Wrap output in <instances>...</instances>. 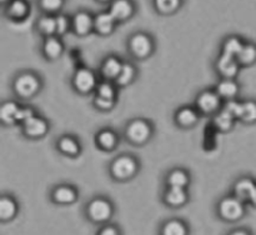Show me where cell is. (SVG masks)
I'll use <instances>...</instances> for the list:
<instances>
[{
  "instance_id": "cell-1",
  "label": "cell",
  "mask_w": 256,
  "mask_h": 235,
  "mask_svg": "<svg viewBox=\"0 0 256 235\" xmlns=\"http://www.w3.org/2000/svg\"><path fill=\"white\" fill-rule=\"evenodd\" d=\"M12 92L19 102L35 99L44 89V78L32 69L19 70L12 79Z\"/></svg>"
},
{
  "instance_id": "cell-2",
  "label": "cell",
  "mask_w": 256,
  "mask_h": 235,
  "mask_svg": "<svg viewBox=\"0 0 256 235\" xmlns=\"http://www.w3.org/2000/svg\"><path fill=\"white\" fill-rule=\"evenodd\" d=\"M106 172L112 182L126 184L140 174L142 160L132 152H120L110 160Z\"/></svg>"
},
{
  "instance_id": "cell-3",
  "label": "cell",
  "mask_w": 256,
  "mask_h": 235,
  "mask_svg": "<svg viewBox=\"0 0 256 235\" xmlns=\"http://www.w3.org/2000/svg\"><path fill=\"white\" fill-rule=\"evenodd\" d=\"M82 212L90 224L100 226L112 222L116 214V205L108 195L96 194L88 199L82 208Z\"/></svg>"
},
{
  "instance_id": "cell-4",
  "label": "cell",
  "mask_w": 256,
  "mask_h": 235,
  "mask_svg": "<svg viewBox=\"0 0 256 235\" xmlns=\"http://www.w3.org/2000/svg\"><path fill=\"white\" fill-rule=\"evenodd\" d=\"M155 124L152 119L138 116L129 119L122 129V138L128 144L142 148L149 144L155 136Z\"/></svg>"
},
{
  "instance_id": "cell-5",
  "label": "cell",
  "mask_w": 256,
  "mask_h": 235,
  "mask_svg": "<svg viewBox=\"0 0 256 235\" xmlns=\"http://www.w3.org/2000/svg\"><path fill=\"white\" fill-rule=\"evenodd\" d=\"M156 39L146 30H135L126 38V52L135 62H148L156 52Z\"/></svg>"
},
{
  "instance_id": "cell-6",
  "label": "cell",
  "mask_w": 256,
  "mask_h": 235,
  "mask_svg": "<svg viewBox=\"0 0 256 235\" xmlns=\"http://www.w3.org/2000/svg\"><path fill=\"white\" fill-rule=\"evenodd\" d=\"M248 204L232 192L222 195L215 202V216L225 224H236L248 215Z\"/></svg>"
},
{
  "instance_id": "cell-7",
  "label": "cell",
  "mask_w": 256,
  "mask_h": 235,
  "mask_svg": "<svg viewBox=\"0 0 256 235\" xmlns=\"http://www.w3.org/2000/svg\"><path fill=\"white\" fill-rule=\"evenodd\" d=\"M100 76L96 72L86 66H80L74 70L70 78L72 89L80 96L94 95L98 85L100 82Z\"/></svg>"
},
{
  "instance_id": "cell-8",
  "label": "cell",
  "mask_w": 256,
  "mask_h": 235,
  "mask_svg": "<svg viewBox=\"0 0 256 235\" xmlns=\"http://www.w3.org/2000/svg\"><path fill=\"white\" fill-rule=\"evenodd\" d=\"M48 198L49 202L56 206H70L79 202L80 190L72 182H62L50 188Z\"/></svg>"
},
{
  "instance_id": "cell-9",
  "label": "cell",
  "mask_w": 256,
  "mask_h": 235,
  "mask_svg": "<svg viewBox=\"0 0 256 235\" xmlns=\"http://www.w3.org/2000/svg\"><path fill=\"white\" fill-rule=\"evenodd\" d=\"M194 105L198 108L202 116L212 118L224 108L225 102L212 86L200 90L195 96Z\"/></svg>"
},
{
  "instance_id": "cell-10",
  "label": "cell",
  "mask_w": 256,
  "mask_h": 235,
  "mask_svg": "<svg viewBox=\"0 0 256 235\" xmlns=\"http://www.w3.org/2000/svg\"><path fill=\"white\" fill-rule=\"evenodd\" d=\"M19 128L20 132L25 139L38 142V140L44 139L49 134L52 129V122H49V119L38 112L36 115L22 122Z\"/></svg>"
},
{
  "instance_id": "cell-11",
  "label": "cell",
  "mask_w": 256,
  "mask_h": 235,
  "mask_svg": "<svg viewBox=\"0 0 256 235\" xmlns=\"http://www.w3.org/2000/svg\"><path fill=\"white\" fill-rule=\"evenodd\" d=\"M202 115L195 105L185 104L178 108L172 115L175 126L180 130H192L200 124Z\"/></svg>"
},
{
  "instance_id": "cell-12",
  "label": "cell",
  "mask_w": 256,
  "mask_h": 235,
  "mask_svg": "<svg viewBox=\"0 0 256 235\" xmlns=\"http://www.w3.org/2000/svg\"><path fill=\"white\" fill-rule=\"evenodd\" d=\"M55 149L62 156L69 158V159H78L82 154L84 146L78 135L64 132L55 139Z\"/></svg>"
},
{
  "instance_id": "cell-13",
  "label": "cell",
  "mask_w": 256,
  "mask_h": 235,
  "mask_svg": "<svg viewBox=\"0 0 256 235\" xmlns=\"http://www.w3.org/2000/svg\"><path fill=\"white\" fill-rule=\"evenodd\" d=\"M160 200L168 209L179 210L192 202V194H190V189H185V188L165 186Z\"/></svg>"
},
{
  "instance_id": "cell-14",
  "label": "cell",
  "mask_w": 256,
  "mask_h": 235,
  "mask_svg": "<svg viewBox=\"0 0 256 235\" xmlns=\"http://www.w3.org/2000/svg\"><path fill=\"white\" fill-rule=\"evenodd\" d=\"M124 139L116 129L112 126L100 128L94 135L95 146L102 152H114Z\"/></svg>"
},
{
  "instance_id": "cell-15",
  "label": "cell",
  "mask_w": 256,
  "mask_h": 235,
  "mask_svg": "<svg viewBox=\"0 0 256 235\" xmlns=\"http://www.w3.org/2000/svg\"><path fill=\"white\" fill-rule=\"evenodd\" d=\"M242 69V65L235 56L219 52L214 60V70L219 79H238Z\"/></svg>"
},
{
  "instance_id": "cell-16",
  "label": "cell",
  "mask_w": 256,
  "mask_h": 235,
  "mask_svg": "<svg viewBox=\"0 0 256 235\" xmlns=\"http://www.w3.org/2000/svg\"><path fill=\"white\" fill-rule=\"evenodd\" d=\"M94 18L88 9H79L72 15V34L78 38H86L94 34Z\"/></svg>"
},
{
  "instance_id": "cell-17",
  "label": "cell",
  "mask_w": 256,
  "mask_h": 235,
  "mask_svg": "<svg viewBox=\"0 0 256 235\" xmlns=\"http://www.w3.org/2000/svg\"><path fill=\"white\" fill-rule=\"evenodd\" d=\"M32 10V8L29 0H12L6 6L2 8V15L9 22L20 24L29 19Z\"/></svg>"
},
{
  "instance_id": "cell-18",
  "label": "cell",
  "mask_w": 256,
  "mask_h": 235,
  "mask_svg": "<svg viewBox=\"0 0 256 235\" xmlns=\"http://www.w3.org/2000/svg\"><path fill=\"white\" fill-rule=\"evenodd\" d=\"M22 204L12 192H2L0 195V222L9 224L19 216Z\"/></svg>"
},
{
  "instance_id": "cell-19",
  "label": "cell",
  "mask_w": 256,
  "mask_h": 235,
  "mask_svg": "<svg viewBox=\"0 0 256 235\" xmlns=\"http://www.w3.org/2000/svg\"><path fill=\"white\" fill-rule=\"evenodd\" d=\"M65 52V44L62 38L58 35L42 38L40 42V54L46 62H58L62 58Z\"/></svg>"
},
{
  "instance_id": "cell-20",
  "label": "cell",
  "mask_w": 256,
  "mask_h": 235,
  "mask_svg": "<svg viewBox=\"0 0 256 235\" xmlns=\"http://www.w3.org/2000/svg\"><path fill=\"white\" fill-rule=\"evenodd\" d=\"M108 10L120 25L130 22L136 15L138 4L135 0H114Z\"/></svg>"
},
{
  "instance_id": "cell-21",
  "label": "cell",
  "mask_w": 256,
  "mask_h": 235,
  "mask_svg": "<svg viewBox=\"0 0 256 235\" xmlns=\"http://www.w3.org/2000/svg\"><path fill=\"white\" fill-rule=\"evenodd\" d=\"M190 222L184 218H168L159 222L156 235H192Z\"/></svg>"
},
{
  "instance_id": "cell-22",
  "label": "cell",
  "mask_w": 256,
  "mask_h": 235,
  "mask_svg": "<svg viewBox=\"0 0 256 235\" xmlns=\"http://www.w3.org/2000/svg\"><path fill=\"white\" fill-rule=\"evenodd\" d=\"M122 64H124V59L116 54H108L106 56L102 58V60L99 64V74L102 80H109V82H115L118 75L120 74Z\"/></svg>"
},
{
  "instance_id": "cell-23",
  "label": "cell",
  "mask_w": 256,
  "mask_h": 235,
  "mask_svg": "<svg viewBox=\"0 0 256 235\" xmlns=\"http://www.w3.org/2000/svg\"><path fill=\"white\" fill-rule=\"evenodd\" d=\"M192 182V174L188 168L174 166L166 172L164 176L165 186L185 188L190 189Z\"/></svg>"
},
{
  "instance_id": "cell-24",
  "label": "cell",
  "mask_w": 256,
  "mask_h": 235,
  "mask_svg": "<svg viewBox=\"0 0 256 235\" xmlns=\"http://www.w3.org/2000/svg\"><path fill=\"white\" fill-rule=\"evenodd\" d=\"M119 26L116 20L114 19L109 10H102L96 12L94 18V34L98 36L108 38L112 35Z\"/></svg>"
},
{
  "instance_id": "cell-25",
  "label": "cell",
  "mask_w": 256,
  "mask_h": 235,
  "mask_svg": "<svg viewBox=\"0 0 256 235\" xmlns=\"http://www.w3.org/2000/svg\"><path fill=\"white\" fill-rule=\"evenodd\" d=\"M19 100H4L0 104V122L4 126H19V112L22 108Z\"/></svg>"
},
{
  "instance_id": "cell-26",
  "label": "cell",
  "mask_w": 256,
  "mask_h": 235,
  "mask_svg": "<svg viewBox=\"0 0 256 235\" xmlns=\"http://www.w3.org/2000/svg\"><path fill=\"white\" fill-rule=\"evenodd\" d=\"M256 186V179H254L250 175H242V176L236 178L234 182L230 186V192L232 195H235L239 199L244 200L249 204L250 196H252V192H254Z\"/></svg>"
},
{
  "instance_id": "cell-27",
  "label": "cell",
  "mask_w": 256,
  "mask_h": 235,
  "mask_svg": "<svg viewBox=\"0 0 256 235\" xmlns=\"http://www.w3.org/2000/svg\"><path fill=\"white\" fill-rule=\"evenodd\" d=\"M214 89L226 102L230 100L239 99L242 86L238 79H219V82L214 85Z\"/></svg>"
},
{
  "instance_id": "cell-28",
  "label": "cell",
  "mask_w": 256,
  "mask_h": 235,
  "mask_svg": "<svg viewBox=\"0 0 256 235\" xmlns=\"http://www.w3.org/2000/svg\"><path fill=\"white\" fill-rule=\"evenodd\" d=\"M138 78H139V69H138L136 64L132 60H124V64L120 70V74L115 80V84L120 88V90L125 89L134 84Z\"/></svg>"
},
{
  "instance_id": "cell-29",
  "label": "cell",
  "mask_w": 256,
  "mask_h": 235,
  "mask_svg": "<svg viewBox=\"0 0 256 235\" xmlns=\"http://www.w3.org/2000/svg\"><path fill=\"white\" fill-rule=\"evenodd\" d=\"M210 119H212V124L214 126V129L218 132H222V134H226V132H232L234 129L235 124L238 122L236 118L229 110L225 109V108H222L218 114H215Z\"/></svg>"
},
{
  "instance_id": "cell-30",
  "label": "cell",
  "mask_w": 256,
  "mask_h": 235,
  "mask_svg": "<svg viewBox=\"0 0 256 235\" xmlns=\"http://www.w3.org/2000/svg\"><path fill=\"white\" fill-rule=\"evenodd\" d=\"M154 12L160 16H172L182 12L185 0H152Z\"/></svg>"
},
{
  "instance_id": "cell-31",
  "label": "cell",
  "mask_w": 256,
  "mask_h": 235,
  "mask_svg": "<svg viewBox=\"0 0 256 235\" xmlns=\"http://www.w3.org/2000/svg\"><path fill=\"white\" fill-rule=\"evenodd\" d=\"M34 29L40 38H48L56 35V20L55 15L39 14L34 22Z\"/></svg>"
},
{
  "instance_id": "cell-32",
  "label": "cell",
  "mask_w": 256,
  "mask_h": 235,
  "mask_svg": "<svg viewBox=\"0 0 256 235\" xmlns=\"http://www.w3.org/2000/svg\"><path fill=\"white\" fill-rule=\"evenodd\" d=\"M245 42H246V40L238 34L226 35L225 38H222V42H220V46H219L220 52H219L236 58L238 55H239V52H242Z\"/></svg>"
},
{
  "instance_id": "cell-33",
  "label": "cell",
  "mask_w": 256,
  "mask_h": 235,
  "mask_svg": "<svg viewBox=\"0 0 256 235\" xmlns=\"http://www.w3.org/2000/svg\"><path fill=\"white\" fill-rule=\"evenodd\" d=\"M242 68H249L256 64V42L252 40H246L242 52L236 56Z\"/></svg>"
},
{
  "instance_id": "cell-34",
  "label": "cell",
  "mask_w": 256,
  "mask_h": 235,
  "mask_svg": "<svg viewBox=\"0 0 256 235\" xmlns=\"http://www.w3.org/2000/svg\"><path fill=\"white\" fill-rule=\"evenodd\" d=\"M239 122L245 125L256 124V100H242V106L239 112Z\"/></svg>"
},
{
  "instance_id": "cell-35",
  "label": "cell",
  "mask_w": 256,
  "mask_h": 235,
  "mask_svg": "<svg viewBox=\"0 0 256 235\" xmlns=\"http://www.w3.org/2000/svg\"><path fill=\"white\" fill-rule=\"evenodd\" d=\"M120 88L115 84V82H109V80H100L99 85H98L95 94L100 98L109 100H119Z\"/></svg>"
},
{
  "instance_id": "cell-36",
  "label": "cell",
  "mask_w": 256,
  "mask_h": 235,
  "mask_svg": "<svg viewBox=\"0 0 256 235\" xmlns=\"http://www.w3.org/2000/svg\"><path fill=\"white\" fill-rule=\"evenodd\" d=\"M66 0H36V8L40 14L58 15L62 12Z\"/></svg>"
},
{
  "instance_id": "cell-37",
  "label": "cell",
  "mask_w": 256,
  "mask_h": 235,
  "mask_svg": "<svg viewBox=\"0 0 256 235\" xmlns=\"http://www.w3.org/2000/svg\"><path fill=\"white\" fill-rule=\"evenodd\" d=\"M56 20V35L60 38H64L69 32H72V15H68L66 12H60L55 15Z\"/></svg>"
},
{
  "instance_id": "cell-38",
  "label": "cell",
  "mask_w": 256,
  "mask_h": 235,
  "mask_svg": "<svg viewBox=\"0 0 256 235\" xmlns=\"http://www.w3.org/2000/svg\"><path fill=\"white\" fill-rule=\"evenodd\" d=\"M92 106L98 110V112H110L115 109L118 102L116 100L104 99V98H100V96H98V95H92Z\"/></svg>"
},
{
  "instance_id": "cell-39",
  "label": "cell",
  "mask_w": 256,
  "mask_h": 235,
  "mask_svg": "<svg viewBox=\"0 0 256 235\" xmlns=\"http://www.w3.org/2000/svg\"><path fill=\"white\" fill-rule=\"evenodd\" d=\"M95 235H124V230L118 222L112 220V222L98 226Z\"/></svg>"
},
{
  "instance_id": "cell-40",
  "label": "cell",
  "mask_w": 256,
  "mask_h": 235,
  "mask_svg": "<svg viewBox=\"0 0 256 235\" xmlns=\"http://www.w3.org/2000/svg\"><path fill=\"white\" fill-rule=\"evenodd\" d=\"M224 235H255L254 230L248 226H236L228 230Z\"/></svg>"
},
{
  "instance_id": "cell-41",
  "label": "cell",
  "mask_w": 256,
  "mask_h": 235,
  "mask_svg": "<svg viewBox=\"0 0 256 235\" xmlns=\"http://www.w3.org/2000/svg\"><path fill=\"white\" fill-rule=\"evenodd\" d=\"M249 205H250V206H252V208H256V186H255L254 192H252V196H250Z\"/></svg>"
},
{
  "instance_id": "cell-42",
  "label": "cell",
  "mask_w": 256,
  "mask_h": 235,
  "mask_svg": "<svg viewBox=\"0 0 256 235\" xmlns=\"http://www.w3.org/2000/svg\"><path fill=\"white\" fill-rule=\"evenodd\" d=\"M95 2H98V4H102V5H106V6H109L110 4H112L114 0H94Z\"/></svg>"
},
{
  "instance_id": "cell-43",
  "label": "cell",
  "mask_w": 256,
  "mask_h": 235,
  "mask_svg": "<svg viewBox=\"0 0 256 235\" xmlns=\"http://www.w3.org/2000/svg\"><path fill=\"white\" fill-rule=\"evenodd\" d=\"M10 2H12V0H0V4H2V8L6 6V5L9 4Z\"/></svg>"
}]
</instances>
